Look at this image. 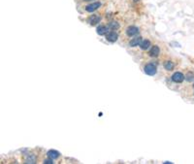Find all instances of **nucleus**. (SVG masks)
<instances>
[{
    "mask_svg": "<svg viewBox=\"0 0 194 164\" xmlns=\"http://www.w3.org/2000/svg\"><path fill=\"white\" fill-rule=\"evenodd\" d=\"M86 1H89V0H86Z\"/></svg>",
    "mask_w": 194,
    "mask_h": 164,
    "instance_id": "f3484780",
    "label": "nucleus"
},
{
    "mask_svg": "<svg viewBox=\"0 0 194 164\" xmlns=\"http://www.w3.org/2000/svg\"><path fill=\"white\" fill-rule=\"evenodd\" d=\"M135 1H137V0H135Z\"/></svg>",
    "mask_w": 194,
    "mask_h": 164,
    "instance_id": "a211bd4d",
    "label": "nucleus"
},
{
    "mask_svg": "<svg viewBox=\"0 0 194 164\" xmlns=\"http://www.w3.org/2000/svg\"><path fill=\"white\" fill-rule=\"evenodd\" d=\"M48 155L50 158H52V159H57V158L59 157L60 153L57 152V151H55V150H51L48 152Z\"/></svg>",
    "mask_w": 194,
    "mask_h": 164,
    "instance_id": "1a4fd4ad",
    "label": "nucleus"
},
{
    "mask_svg": "<svg viewBox=\"0 0 194 164\" xmlns=\"http://www.w3.org/2000/svg\"><path fill=\"white\" fill-rule=\"evenodd\" d=\"M164 66H165L166 70L170 71V70H173V68H174V63L171 62V61H166Z\"/></svg>",
    "mask_w": 194,
    "mask_h": 164,
    "instance_id": "f8f14e48",
    "label": "nucleus"
},
{
    "mask_svg": "<svg viewBox=\"0 0 194 164\" xmlns=\"http://www.w3.org/2000/svg\"><path fill=\"white\" fill-rule=\"evenodd\" d=\"M100 6H101L100 2H94V3H91V4L88 5V6L86 7V10L88 12H93V11H95V10L98 9Z\"/></svg>",
    "mask_w": 194,
    "mask_h": 164,
    "instance_id": "7ed1b4c3",
    "label": "nucleus"
},
{
    "mask_svg": "<svg viewBox=\"0 0 194 164\" xmlns=\"http://www.w3.org/2000/svg\"><path fill=\"white\" fill-rule=\"evenodd\" d=\"M159 53H160L159 48H158L157 46H154V47L150 49V55L152 56V57H155V56H157L158 55H159Z\"/></svg>",
    "mask_w": 194,
    "mask_h": 164,
    "instance_id": "9d476101",
    "label": "nucleus"
},
{
    "mask_svg": "<svg viewBox=\"0 0 194 164\" xmlns=\"http://www.w3.org/2000/svg\"><path fill=\"white\" fill-rule=\"evenodd\" d=\"M185 75H183V73H181V72H176V73H174L173 74V76H172V80L175 82V83H182V82L185 80Z\"/></svg>",
    "mask_w": 194,
    "mask_h": 164,
    "instance_id": "f03ea898",
    "label": "nucleus"
},
{
    "mask_svg": "<svg viewBox=\"0 0 194 164\" xmlns=\"http://www.w3.org/2000/svg\"><path fill=\"white\" fill-rule=\"evenodd\" d=\"M100 17L97 16V15H93V16H91L90 18L88 19V22L90 24V25H95L98 24L99 22H100Z\"/></svg>",
    "mask_w": 194,
    "mask_h": 164,
    "instance_id": "6e6552de",
    "label": "nucleus"
},
{
    "mask_svg": "<svg viewBox=\"0 0 194 164\" xmlns=\"http://www.w3.org/2000/svg\"><path fill=\"white\" fill-rule=\"evenodd\" d=\"M117 38H119V35H117L116 32L112 31V32L107 33V40L110 41V42H116Z\"/></svg>",
    "mask_w": 194,
    "mask_h": 164,
    "instance_id": "423d86ee",
    "label": "nucleus"
},
{
    "mask_svg": "<svg viewBox=\"0 0 194 164\" xmlns=\"http://www.w3.org/2000/svg\"><path fill=\"white\" fill-rule=\"evenodd\" d=\"M138 33H139V28L136 26H129L126 29V34L130 37L134 36V35L138 34Z\"/></svg>",
    "mask_w": 194,
    "mask_h": 164,
    "instance_id": "20e7f679",
    "label": "nucleus"
},
{
    "mask_svg": "<svg viewBox=\"0 0 194 164\" xmlns=\"http://www.w3.org/2000/svg\"><path fill=\"white\" fill-rule=\"evenodd\" d=\"M156 72H157V69H156V66H155L154 64L149 63L145 66V73L147 74V75L154 76L156 74Z\"/></svg>",
    "mask_w": 194,
    "mask_h": 164,
    "instance_id": "f257e3e1",
    "label": "nucleus"
},
{
    "mask_svg": "<svg viewBox=\"0 0 194 164\" xmlns=\"http://www.w3.org/2000/svg\"><path fill=\"white\" fill-rule=\"evenodd\" d=\"M44 163H48V164H53V160H52V158H51V159H46L45 161H44Z\"/></svg>",
    "mask_w": 194,
    "mask_h": 164,
    "instance_id": "dca6fc26",
    "label": "nucleus"
},
{
    "mask_svg": "<svg viewBox=\"0 0 194 164\" xmlns=\"http://www.w3.org/2000/svg\"><path fill=\"white\" fill-rule=\"evenodd\" d=\"M119 27V24H117V22H110V24H109V28H111V29H114V30L117 29Z\"/></svg>",
    "mask_w": 194,
    "mask_h": 164,
    "instance_id": "ddd939ff",
    "label": "nucleus"
},
{
    "mask_svg": "<svg viewBox=\"0 0 194 164\" xmlns=\"http://www.w3.org/2000/svg\"><path fill=\"white\" fill-rule=\"evenodd\" d=\"M140 47H141L142 50H148V49L150 47V42L149 40L142 41V43L140 44Z\"/></svg>",
    "mask_w": 194,
    "mask_h": 164,
    "instance_id": "9b49d317",
    "label": "nucleus"
},
{
    "mask_svg": "<svg viewBox=\"0 0 194 164\" xmlns=\"http://www.w3.org/2000/svg\"><path fill=\"white\" fill-rule=\"evenodd\" d=\"M186 80H187L188 82H191L194 80V73H187V75H186Z\"/></svg>",
    "mask_w": 194,
    "mask_h": 164,
    "instance_id": "2eb2a0df",
    "label": "nucleus"
},
{
    "mask_svg": "<svg viewBox=\"0 0 194 164\" xmlns=\"http://www.w3.org/2000/svg\"><path fill=\"white\" fill-rule=\"evenodd\" d=\"M26 163H35L36 162V158H35V156L33 155H29L28 157L26 158Z\"/></svg>",
    "mask_w": 194,
    "mask_h": 164,
    "instance_id": "4468645a",
    "label": "nucleus"
},
{
    "mask_svg": "<svg viewBox=\"0 0 194 164\" xmlns=\"http://www.w3.org/2000/svg\"><path fill=\"white\" fill-rule=\"evenodd\" d=\"M96 32H97V34H99V35H105L109 32V27L104 26V25H101V26L97 27Z\"/></svg>",
    "mask_w": 194,
    "mask_h": 164,
    "instance_id": "0eeeda50",
    "label": "nucleus"
},
{
    "mask_svg": "<svg viewBox=\"0 0 194 164\" xmlns=\"http://www.w3.org/2000/svg\"><path fill=\"white\" fill-rule=\"evenodd\" d=\"M142 43V37L141 36H138L136 38H133L131 41L129 42L130 47H137Z\"/></svg>",
    "mask_w": 194,
    "mask_h": 164,
    "instance_id": "39448f33",
    "label": "nucleus"
}]
</instances>
